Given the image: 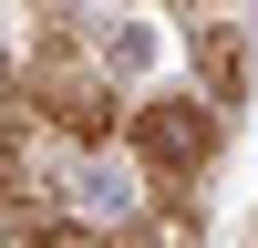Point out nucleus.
I'll use <instances>...</instances> for the list:
<instances>
[{"label":"nucleus","mask_w":258,"mask_h":248,"mask_svg":"<svg viewBox=\"0 0 258 248\" xmlns=\"http://www.w3.org/2000/svg\"><path fill=\"white\" fill-rule=\"evenodd\" d=\"M186 52H197V93L227 114V103L248 93V31H227V21H197V31H186Z\"/></svg>","instance_id":"7ed1b4c3"},{"label":"nucleus","mask_w":258,"mask_h":248,"mask_svg":"<svg viewBox=\"0 0 258 248\" xmlns=\"http://www.w3.org/2000/svg\"><path fill=\"white\" fill-rule=\"evenodd\" d=\"M124 93L103 83V62L83 52L73 31H41L31 41V62H21V83H11V135H52V145H73V155H93V145H114L124 135Z\"/></svg>","instance_id":"f257e3e1"},{"label":"nucleus","mask_w":258,"mask_h":248,"mask_svg":"<svg viewBox=\"0 0 258 248\" xmlns=\"http://www.w3.org/2000/svg\"><path fill=\"white\" fill-rule=\"evenodd\" d=\"M217 135H227V114H217L207 93H155V103H135L124 145H135V176H145V197H155L165 217H197L207 165H217Z\"/></svg>","instance_id":"f03ea898"}]
</instances>
